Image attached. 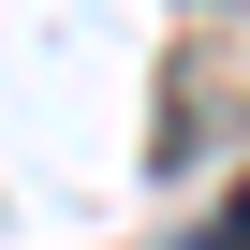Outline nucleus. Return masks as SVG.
<instances>
[{"label":"nucleus","mask_w":250,"mask_h":250,"mask_svg":"<svg viewBox=\"0 0 250 250\" xmlns=\"http://www.w3.org/2000/svg\"><path fill=\"white\" fill-rule=\"evenodd\" d=\"M221 250H250V191H235V206H221Z\"/></svg>","instance_id":"nucleus-1"},{"label":"nucleus","mask_w":250,"mask_h":250,"mask_svg":"<svg viewBox=\"0 0 250 250\" xmlns=\"http://www.w3.org/2000/svg\"><path fill=\"white\" fill-rule=\"evenodd\" d=\"M191 250H221V235H191Z\"/></svg>","instance_id":"nucleus-2"}]
</instances>
